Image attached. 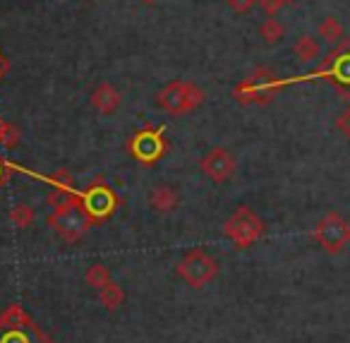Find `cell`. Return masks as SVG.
<instances>
[{
	"instance_id": "1",
	"label": "cell",
	"mask_w": 350,
	"mask_h": 343,
	"mask_svg": "<svg viewBox=\"0 0 350 343\" xmlns=\"http://www.w3.org/2000/svg\"><path fill=\"white\" fill-rule=\"evenodd\" d=\"M286 79L278 77L273 70L269 68H257L235 84L233 99L243 106H269L271 101H276L278 94L286 89Z\"/></svg>"
},
{
	"instance_id": "2",
	"label": "cell",
	"mask_w": 350,
	"mask_h": 343,
	"mask_svg": "<svg viewBox=\"0 0 350 343\" xmlns=\"http://www.w3.org/2000/svg\"><path fill=\"white\" fill-rule=\"evenodd\" d=\"M125 151L142 166H156L170 151V142L165 140L163 125L146 123L137 132H132L125 142Z\"/></svg>"
},
{
	"instance_id": "3",
	"label": "cell",
	"mask_w": 350,
	"mask_h": 343,
	"mask_svg": "<svg viewBox=\"0 0 350 343\" xmlns=\"http://www.w3.org/2000/svg\"><path fill=\"white\" fill-rule=\"evenodd\" d=\"M206 101V94L200 84L190 82V79H175V82L165 84L159 94H156V103L170 116H187V113L197 111L202 103Z\"/></svg>"
},
{
	"instance_id": "4",
	"label": "cell",
	"mask_w": 350,
	"mask_h": 343,
	"mask_svg": "<svg viewBox=\"0 0 350 343\" xmlns=\"http://www.w3.org/2000/svg\"><path fill=\"white\" fill-rule=\"evenodd\" d=\"M79 204L87 212L92 226H101L120 209V197L103 178H94L84 192H79Z\"/></svg>"
},
{
	"instance_id": "5",
	"label": "cell",
	"mask_w": 350,
	"mask_h": 343,
	"mask_svg": "<svg viewBox=\"0 0 350 343\" xmlns=\"http://www.w3.org/2000/svg\"><path fill=\"white\" fill-rule=\"evenodd\" d=\"M310 77H321L340 94V99L350 101V39L338 41L336 49L319 65V70Z\"/></svg>"
},
{
	"instance_id": "6",
	"label": "cell",
	"mask_w": 350,
	"mask_h": 343,
	"mask_svg": "<svg viewBox=\"0 0 350 343\" xmlns=\"http://www.w3.org/2000/svg\"><path fill=\"white\" fill-rule=\"evenodd\" d=\"M264 221L250 207H238L224 223V236L233 242L238 250H250L264 238Z\"/></svg>"
},
{
	"instance_id": "7",
	"label": "cell",
	"mask_w": 350,
	"mask_h": 343,
	"mask_svg": "<svg viewBox=\"0 0 350 343\" xmlns=\"http://www.w3.org/2000/svg\"><path fill=\"white\" fill-rule=\"evenodd\" d=\"M175 271H178V276H180L190 288L200 290V288H204V285H209L211 281L219 276L221 264L209 255V252L190 250L180 262H178Z\"/></svg>"
},
{
	"instance_id": "8",
	"label": "cell",
	"mask_w": 350,
	"mask_h": 343,
	"mask_svg": "<svg viewBox=\"0 0 350 343\" xmlns=\"http://www.w3.org/2000/svg\"><path fill=\"white\" fill-rule=\"evenodd\" d=\"M49 228L55 231V236L63 238L65 242H77L87 236V231L92 228V221H89L87 212L82 209L79 202H72L63 209H53L49 214Z\"/></svg>"
},
{
	"instance_id": "9",
	"label": "cell",
	"mask_w": 350,
	"mask_h": 343,
	"mask_svg": "<svg viewBox=\"0 0 350 343\" xmlns=\"http://www.w3.org/2000/svg\"><path fill=\"white\" fill-rule=\"evenodd\" d=\"M312 238L324 247L329 255H338L350 242V221L338 212H329L312 231Z\"/></svg>"
},
{
	"instance_id": "10",
	"label": "cell",
	"mask_w": 350,
	"mask_h": 343,
	"mask_svg": "<svg viewBox=\"0 0 350 343\" xmlns=\"http://www.w3.org/2000/svg\"><path fill=\"white\" fill-rule=\"evenodd\" d=\"M200 168H202V173L209 180H214V183H226V180L233 178L235 168H238V161H235V156L230 154L228 149L216 147V149L206 151V154L202 156Z\"/></svg>"
},
{
	"instance_id": "11",
	"label": "cell",
	"mask_w": 350,
	"mask_h": 343,
	"mask_svg": "<svg viewBox=\"0 0 350 343\" xmlns=\"http://www.w3.org/2000/svg\"><path fill=\"white\" fill-rule=\"evenodd\" d=\"M0 343H55L34 319L27 324H0Z\"/></svg>"
},
{
	"instance_id": "12",
	"label": "cell",
	"mask_w": 350,
	"mask_h": 343,
	"mask_svg": "<svg viewBox=\"0 0 350 343\" xmlns=\"http://www.w3.org/2000/svg\"><path fill=\"white\" fill-rule=\"evenodd\" d=\"M120 101H122L120 92L108 82L98 84V87L92 92V106L96 108L101 116H111V113H116L118 108H120Z\"/></svg>"
},
{
	"instance_id": "13",
	"label": "cell",
	"mask_w": 350,
	"mask_h": 343,
	"mask_svg": "<svg viewBox=\"0 0 350 343\" xmlns=\"http://www.w3.org/2000/svg\"><path fill=\"white\" fill-rule=\"evenodd\" d=\"M149 204L156 214H173L178 209V204H180V197L170 185H159V188L151 190Z\"/></svg>"
},
{
	"instance_id": "14",
	"label": "cell",
	"mask_w": 350,
	"mask_h": 343,
	"mask_svg": "<svg viewBox=\"0 0 350 343\" xmlns=\"http://www.w3.org/2000/svg\"><path fill=\"white\" fill-rule=\"evenodd\" d=\"M98 300H101V305L106 309H111V312H116L118 307H122V303H125V290H122L120 283H116V281H111V283H106L101 290H98Z\"/></svg>"
},
{
	"instance_id": "15",
	"label": "cell",
	"mask_w": 350,
	"mask_h": 343,
	"mask_svg": "<svg viewBox=\"0 0 350 343\" xmlns=\"http://www.w3.org/2000/svg\"><path fill=\"white\" fill-rule=\"evenodd\" d=\"M293 53H295L302 63H312V60L319 58V44H317L314 36L302 34V36H297L295 44H293Z\"/></svg>"
},
{
	"instance_id": "16",
	"label": "cell",
	"mask_w": 350,
	"mask_h": 343,
	"mask_svg": "<svg viewBox=\"0 0 350 343\" xmlns=\"http://www.w3.org/2000/svg\"><path fill=\"white\" fill-rule=\"evenodd\" d=\"M51 209H63L72 202H79V192L75 188H53L46 197Z\"/></svg>"
},
{
	"instance_id": "17",
	"label": "cell",
	"mask_w": 350,
	"mask_h": 343,
	"mask_svg": "<svg viewBox=\"0 0 350 343\" xmlns=\"http://www.w3.org/2000/svg\"><path fill=\"white\" fill-rule=\"evenodd\" d=\"M84 281H87L92 288L101 290L106 283H111L113 276H111V269H108L106 264H92L87 269V274H84Z\"/></svg>"
},
{
	"instance_id": "18",
	"label": "cell",
	"mask_w": 350,
	"mask_h": 343,
	"mask_svg": "<svg viewBox=\"0 0 350 343\" xmlns=\"http://www.w3.org/2000/svg\"><path fill=\"white\" fill-rule=\"evenodd\" d=\"M319 36L326 41V44L336 46L338 41H343V25H340L336 17H326L319 25Z\"/></svg>"
},
{
	"instance_id": "19",
	"label": "cell",
	"mask_w": 350,
	"mask_h": 343,
	"mask_svg": "<svg viewBox=\"0 0 350 343\" xmlns=\"http://www.w3.org/2000/svg\"><path fill=\"white\" fill-rule=\"evenodd\" d=\"M34 218H36V212L29 204H15L10 212V221H12V226H17V228H29L31 223H34Z\"/></svg>"
},
{
	"instance_id": "20",
	"label": "cell",
	"mask_w": 350,
	"mask_h": 343,
	"mask_svg": "<svg viewBox=\"0 0 350 343\" xmlns=\"http://www.w3.org/2000/svg\"><path fill=\"white\" fill-rule=\"evenodd\" d=\"M259 34H262V39L267 41V44H276V41H281L283 36H286V27H283L276 17H269V20H264V25L259 27Z\"/></svg>"
},
{
	"instance_id": "21",
	"label": "cell",
	"mask_w": 350,
	"mask_h": 343,
	"mask_svg": "<svg viewBox=\"0 0 350 343\" xmlns=\"http://www.w3.org/2000/svg\"><path fill=\"white\" fill-rule=\"evenodd\" d=\"M29 319H31L29 312H27L20 303L8 305V307L0 312V324H27Z\"/></svg>"
},
{
	"instance_id": "22",
	"label": "cell",
	"mask_w": 350,
	"mask_h": 343,
	"mask_svg": "<svg viewBox=\"0 0 350 343\" xmlns=\"http://www.w3.org/2000/svg\"><path fill=\"white\" fill-rule=\"evenodd\" d=\"M49 185L53 188H75V180H72V173L68 168H58L55 173H51L49 178H44Z\"/></svg>"
},
{
	"instance_id": "23",
	"label": "cell",
	"mask_w": 350,
	"mask_h": 343,
	"mask_svg": "<svg viewBox=\"0 0 350 343\" xmlns=\"http://www.w3.org/2000/svg\"><path fill=\"white\" fill-rule=\"evenodd\" d=\"M20 140H22L20 127H17V125H10V123H8L5 135H3V140H0V144L5 147V149H15V147L20 144Z\"/></svg>"
},
{
	"instance_id": "24",
	"label": "cell",
	"mask_w": 350,
	"mask_h": 343,
	"mask_svg": "<svg viewBox=\"0 0 350 343\" xmlns=\"http://www.w3.org/2000/svg\"><path fill=\"white\" fill-rule=\"evenodd\" d=\"M259 8H262L269 17H276L278 12L286 8V3H283V0H259Z\"/></svg>"
},
{
	"instance_id": "25",
	"label": "cell",
	"mask_w": 350,
	"mask_h": 343,
	"mask_svg": "<svg viewBox=\"0 0 350 343\" xmlns=\"http://www.w3.org/2000/svg\"><path fill=\"white\" fill-rule=\"evenodd\" d=\"M259 0H228V5L233 12H238V15H245V12H250L254 5H257Z\"/></svg>"
},
{
	"instance_id": "26",
	"label": "cell",
	"mask_w": 350,
	"mask_h": 343,
	"mask_svg": "<svg viewBox=\"0 0 350 343\" xmlns=\"http://www.w3.org/2000/svg\"><path fill=\"white\" fill-rule=\"evenodd\" d=\"M336 127H338V130L345 135V140L350 142V106L345 108V111L340 113L338 118H336Z\"/></svg>"
},
{
	"instance_id": "27",
	"label": "cell",
	"mask_w": 350,
	"mask_h": 343,
	"mask_svg": "<svg viewBox=\"0 0 350 343\" xmlns=\"http://www.w3.org/2000/svg\"><path fill=\"white\" fill-rule=\"evenodd\" d=\"M12 170H15V166H12V164H8V161L3 159V156H0V188H3V185H5L8 180H10Z\"/></svg>"
},
{
	"instance_id": "28",
	"label": "cell",
	"mask_w": 350,
	"mask_h": 343,
	"mask_svg": "<svg viewBox=\"0 0 350 343\" xmlns=\"http://www.w3.org/2000/svg\"><path fill=\"white\" fill-rule=\"evenodd\" d=\"M8 70H10V63H8V58L3 53H0V79L5 77L8 75Z\"/></svg>"
},
{
	"instance_id": "29",
	"label": "cell",
	"mask_w": 350,
	"mask_h": 343,
	"mask_svg": "<svg viewBox=\"0 0 350 343\" xmlns=\"http://www.w3.org/2000/svg\"><path fill=\"white\" fill-rule=\"evenodd\" d=\"M5 127H8V123L0 118V140H3V135H5Z\"/></svg>"
},
{
	"instance_id": "30",
	"label": "cell",
	"mask_w": 350,
	"mask_h": 343,
	"mask_svg": "<svg viewBox=\"0 0 350 343\" xmlns=\"http://www.w3.org/2000/svg\"><path fill=\"white\" fill-rule=\"evenodd\" d=\"M142 3H146V5H154L156 0H142Z\"/></svg>"
},
{
	"instance_id": "31",
	"label": "cell",
	"mask_w": 350,
	"mask_h": 343,
	"mask_svg": "<svg viewBox=\"0 0 350 343\" xmlns=\"http://www.w3.org/2000/svg\"><path fill=\"white\" fill-rule=\"evenodd\" d=\"M283 3H286V5H293V3H297V0H283Z\"/></svg>"
}]
</instances>
